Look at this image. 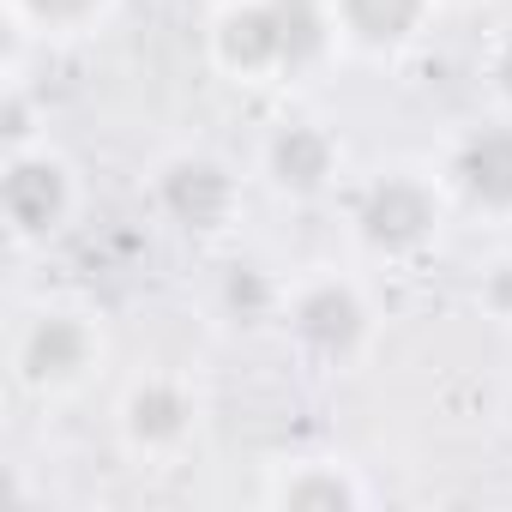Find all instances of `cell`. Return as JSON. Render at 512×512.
I'll return each instance as SVG.
<instances>
[{"instance_id": "1", "label": "cell", "mask_w": 512, "mask_h": 512, "mask_svg": "<svg viewBox=\"0 0 512 512\" xmlns=\"http://www.w3.org/2000/svg\"><path fill=\"white\" fill-rule=\"evenodd\" d=\"M211 67L247 91H290L332 67L344 49L332 0H223L205 31Z\"/></svg>"}, {"instance_id": "2", "label": "cell", "mask_w": 512, "mask_h": 512, "mask_svg": "<svg viewBox=\"0 0 512 512\" xmlns=\"http://www.w3.org/2000/svg\"><path fill=\"white\" fill-rule=\"evenodd\" d=\"M446 217H452L446 175L416 169V163H392V169H374L356 187V199H350V241L374 266H416L422 253L440 247Z\"/></svg>"}, {"instance_id": "3", "label": "cell", "mask_w": 512, "mask_h": 512, "mask_svg": "<svg viewBox=\"0 0 512 512\" xmlns=\"http://www.w3.org/2000/svg\"><path fill=\"white\" fill-rule=\"evenodd\" d=\"M7 362H13V386L25 398H37V404L79 398L103 374V362H109V326L85 302L49 296V302L19 314Z\"/></svg>"}, {"instance_id": "4", "label": "cell", "mask_w": 512, "mask_h": 512, "mask_svg": "<svg viewBox=\"0 0 512 512\" xmlns=\"http://www.w3.org/2000/svg\"><path fill=\"white\" fill-rule=\"evenodd\" d=\"M284 344L296 350V362H308L314 374H356L380 338V314L362 278L350 272H308L284 290Z\"/></svg>"}, {"instance_id": "5", "label": "cell", "mask_w": 512, "mask_h": 512, "mask_svg": "<svg viewBox=\"0 0 512 512\" xmlns=\"http://www.w3.org/2000/svg\"><path fill=\"white\" fill-rule=\"evenodd\" d=\"M151 211L181 241H223L241 223V175L211 151H169L151 169Z\"/></svg>"}, {"instance_id": "6", "label": "cell", "mask_w": 512, "mask_h": 512, "mask_svg": "<svg viewBox=\"0 0 512 512\" xmlns=\"http://www.w3.org/2000/svg\"><path fill=\"white\" fill-rule=\"evenodd\" d=\"M115 428H121V446H127L133 458H145V464H175V458L199 440V428H205V398H199V386H193L187 374L151 368V374H139V380L121 392Z\"/></svg>"}, {"instance_id": "7", "label": "cell", "mask_w": 512, "mask_h": 512, "mask_svg": "<svg viewBox=\"0 0 512 512\" xmlns=\"http://www.w3.org/2000/svg\"><path fill=\"white\" fill-rule=\"evenodd\" d=\"M0 217H7V235L19 247L55 241L79 217V169L55 145L7 151V169H0Z\"/></svg>"}, {"instance_id": "8", "label": "cell", "mask_w": 512, "mask_h": 512, "mask_svg": "<svg viewBox=\"0 0 512 512\" xmlns=\"http://www.w3.org/2000/svg\"><path fill=\"white\" fill-rule=\"evenodd\" d=\"M446 193L470 217L512 223V115H488L464 127L446 151Z\"/></svg>"}, {"instance_id": "9", "label": "cell", "mask_w": 512, "mask_h": 512, "mask_svg": "<svg viewBox=\"0 0 512 512\" xmlns=\"http://www.w3.org/2000/svg\"><path fill=\"white\" fill-rule=\"evenodd\" d=\"M260 175L278 199L290 205H314L338 187L344 175V139L326 121H284L266 133L260 145Z\"/></svg>"}, {"instance_id": "10", "label": "cell", "mask_w": 512, "mask_h": 512, "mask_svg": "<svg viewBox=\"0 0 512 512\" xmlns=\"http://www.w3.org/2000/svg\"><path fill=\"white\" fill-rule=\"evenodd\" d=\"M260 500L278 512H362L374 506V482L344 458H290L272 464Z\"/></svg>"}, {"instance_id": "11", "label": "cell", "mask_w": 512, "mask_h": 512, "mask_svg": "<svg viewBox=\"0 0 512 512\" xmlns=\"http://www.w3.org/2000/svg\"><path fill=\"white\" fill-rule=\"evenodd\" d=\"M434 13H440V0H332V19H338L344 49H356L368 61L410 55L428 37Z\"/></svg>"}, {"instance_id": "12", "label": "cell", "mask_w": 512, "mask_h": 512, "mask_svg": "<svg viewBox=\"0 0 512 512\" xmlns=\"http://www.w3.org/2000/svg\"><path fill=\"white\" fill-rule=\"evenodd\" d=\"M121 0H7V19L19 37H37V43H79V37H97L109 19H115Z\"/></svg>"}, {"instance_id": "13", "label": "cell", "mask_w": 512, "mask_h": 512, "mask_svg": "<svg viewBox=\"0 0 512 512\" xmlns=\"http://www.w3.org/2000/svg\"><path fill=\"white\" fill-rule=\"evenodd\" d=\"M284 290L290 284H278L266 266H229L223 272V308H229L235 326H266V320H278L284 314Z\"/></svg>"}, {"instance_id": "14", "label": "cell", "mask_w": 512, "mask_h": 512, "mask_svg": "<svg viewBox=\"0 0 512 512\" xmlns=\"http://www.w3.org/2000/svg\"><path fill=\"white\" fill-rule=\"evenodd\" d=\"M0 139H7V151L43 145V139H37V103H31V91H25L19 73L7 79V91H0Z\"/></svg>"}, {"instance_id": "15", "label": "cell", "mask_w": 512, "mask_h": 512, "mask_svg": "<svg viewBox=\"0 0 512 512\" xmlns=\"http://www.w3.org/2000/svg\"><path fill=\"white\" fill-rule=\"evenodd\" d=\"M476 302H482L488 320H506V326H512V253H500V260L482 266V278H476Z\"/></svg>"}, {"instance_id": "16", "label": "cell", "mask_w": 512, "mask_h": 512, "mask_svg": "<svg viewBox=\"0 0 512 512\" xmlns=\"http://www.w3.org/2000/svg\"><path fill=\"white\" fill-rule=\"evenodd\" d=\"M482 79H488V91H494V109L512 115V31L494 37V49H488V61H482Z\"/></svg>"}]
</instances>
